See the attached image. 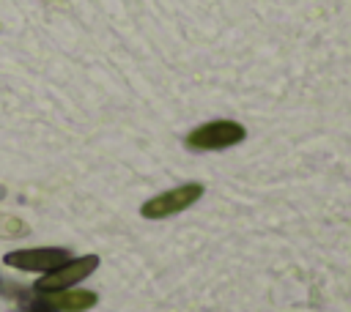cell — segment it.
I'll list each match as a JSON object with an SVG mask.
<instances>
[{"label": "cell", "instance_id": "obj_7", "mask_svg": "<svg viewBox=\"0 0 351 312\" xmlns=\"http://www.w3.org/2000/svg\"><path fill=\"white\" fill-rule=\"evenodd\" d=\"M27 312H52L49 307H36V309H27Z\"/></svg>", "mask_w": 351, "mask_h": 312}, {"label": "cell", "instance_id": "obj_3", "mask_svg": "<svg viewBox=\"0 0 351 312\" xmlns=\"http://www.w3.org/2000/svg\"><path fill=\"white\" fill-rule=\"evenodd\" d=\"M99 268V255H82V257H69L66 263H60L58 268L47 271L36 285L33 290L36 293H52V290H66V287H74L77 282L88 279L93 271Z\"/></svg>", "mask_w": 351, "mask_h": 312}, {"label": "cell", "instance_id": "obj_6", "mask_svg": "<svg viewBox=\"0 0 351 312\" xmlns=\"http://www.w3.org/2000/svg\"><path fill=\"white\" fill-rule=\"evenodd\" d=\"M0 235L3 238H22V235H27V224L11 213H0Z\"/></svg>", "mask_w": 351, "mask_h": 312}, {"label": "cell", "instance_id": "obj_4", "mask_svg": "<svg viewBox=\"0 0 351 312\" xmlns=\"http://www.w3.org/2000/svg\"><path fill=\"white\" fill-rule=\"evenodd\" d=\"M71 255L63 246H38V249H14L8 255H3V263L27 274H47L52 268H58L60 263H66Z\"/></svg>", "mask_w": 351, "mask_h": 312}, {"label": "cell", "instance_id": "obj_2", "mask_svg": "<svg viewBox=\"0 0 351 312\" xmlns=\"http://www.w3.org/2000/svg\"><path fill=\"white\" fill-rule=\"evenodd\" d=\"M203 192H206L203 183L186 181V183H181V186H173V189H167V192H162V194L145 200V203L140 205V213H143L145 219H165V216L181 213V211H186L189 205H195V203L203 197Z\"/></svg>", "mask_w": 351, "mask_h": 312}, {"label": "cell", "instance_id": "obj_1", "mask_svg": "<svg viewBox=\"0 0 351 312\" xmlns=\"http://www.w3.org/2000/svg\"><path fill=\"white\" fill-rule=\"evenodd\" d=\"M247 137V129L239 123V120H208V123H200L195 126L186 137H184V145L189 151H225L230 145H239L244 142Z\"/></svg>", "mask_w": 351, "mask_h": 312}, {"label": "cell", "instance_id": "obj_5", "mask_svg": "<svg viewBox=\"0 0 351 312\" xmlns=\"http://www.w3.org/2000/svg\"><path fill=\"white\" fill-rule=\"evenodd\" d=\"M44 298V307L58 309V312H88L90 307H96L99 296L93 290H52V293H38Z\"/></svg>", "mask_w": 351, "mask_h": 312}]
</instances>
